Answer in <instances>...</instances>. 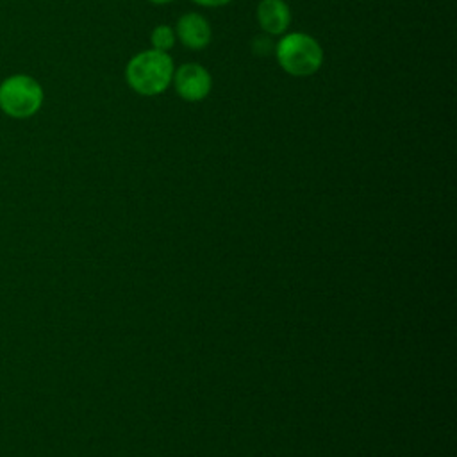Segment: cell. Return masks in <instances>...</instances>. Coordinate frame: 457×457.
I'll list each match as a JSON object with an SVG mask.
<instances>
[{"instance_id": "obj_1", "label": "cell", "mask_w": 457, "mask_h": 457, "mask_svg": "<svg viewBox=\"0 0 457 457\" xmlns=\"http://www.w3.org/2000/svg\"><path fill=\"white\" fill-rule=\"evenodd\" d=\"M173 71L171 57L166 52L152 48L136 54L129 61L125 79L136 93L143 96H155L171 84Z\"/></svg>"}, {"instance_id": "obj_2", "label": "cell", "mask_w": 457, "mask_h": 457, "mask_svg": "<svg viewBox=\"0 0 457 457\" xmlns=\"http://www.w3.org/2000/svg\"><path fill=\"white\" fill-rule=\"evenodd\" d=\"M45 91L34 77L12 73L0 82V111L14 120L32 118L43 105Z\"/></svg>"}, {"instance_id": "obj_3", "label": "cell", "mask_w": 457, "mask_h": 457, "mask_svg": "<svg viewBox=\"0 0 457 457\" xmlns=\"http://www.w3.org/2000/svg\"><path fill=\"white\" fill-rule=\"evenodd\" d=\"M280 68L293 77H309L316 73L323 62L320 43L303 32L286 34L275 48Z\"/></svg>"}, {"instance_id": "obj_4", "label": "cell", "mask_w": 457, "mask_h": 457, "mask_svg": "<svg viewBox=\"0 0 457 457\" xmlns=\"http://www.w3.org/2000/svg\"><path fill=\"white\" fill-rule=\"evenodd\" d=\"M173 86L177 95L186 102H200L204 100L212 87L211 73L196 62L182 64L173 71Z\"/></svg>"}, {"instance_id": "obj_5", "label": "cell", "mask_w": 457, "mask_h": 457, "mask_svg": "<svg viewBox=\"0 0 457 457\" xmlns=\"http://www.w3.org/2000/svg\"><path fill=\"white\" fill-rule=\"evenodd\" d=\"M177 36L180 43L191 50H202L211 41V25L198 12H187L177 21Z\"/></svg>"}, {"instance_id": "obj_6", "label": "cell", "mask_w": 457, "mask_h": 457, "mask_svg": "<svg viewBox=\"0 0 457 457\" xmlns=\"http://www.w3.org/2000/svg\"><path fill=\"white\" fill-rule=\"evenodd\" d=\"M257 20L266 34H282L291 21L289 5L284 0H261L257 5Z\"/></svg>"}, {"instance_id": "obj_7", "label": "cell", "mask_w": 457, "mask_h": 457, "mask_svg": "<svg viewBox=\"0 0 457 457\" xmlns=\"http://www.w3.org/2000/svg\"><path fill=\"white\" fill-rule=\"evenodd\" d=\"M150 41L155 50L168 52L175 45V32L168 25H157L150 34Z\"/></svg>"}, {"instance_id": "obj_8", "label": "cell", "mask_w": 457, "mask_h": 457, "mask_svg": "<svg viewBox=\"0 0 457 457\" xmlns=\"http://www.w3.org/2000/svg\"><path fill=\"white\" fill-rule=\"evenodd\" d=\"M195 2L204 5V7H221V5H225V4H228L232 0H195Z\"/></svg>"}, {"instance_id": "obj_9", "label": "cell", "mask_w": 457, "mask_h": 457, "mask_svg": "<svg viewBox=\"0 0 457 457\" xmlns=\"http://www.w3.org/2000/svg\"><path fill=\"white\" fill-rule=\"evenodd\" d=\"M148 2L157 4V5H162V4H168V2H171V0H148Z\"/></svg>"}]
</instances>
